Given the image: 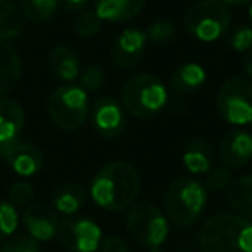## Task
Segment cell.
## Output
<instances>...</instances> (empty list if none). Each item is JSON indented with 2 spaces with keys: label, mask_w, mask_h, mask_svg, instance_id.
I'll list each match as a JSON object with an SVG mask.
<instances>
[{
  "label": "cell",
  "mask_w": 252,
  "mask_h": 252,
  "mask_svg": "<svg viewBox=\"0 0 252 252\" xmlns=\"http://www.w3.org/2000/svg\"><path fill=\"white\" fill-rule=\"evenodd\" d=\"M47 66L57 80L66 81V83L80 76V61L76 54L66 45H57L50 50L47 57Z\"/></svg>",
  "instance_id": "obj_17"
},
{
  "label": "cell",
  "mask_w": 252,
  "mask_h": 252,
  "mask_svg": "<svg viewBox=\"0 0 252 252\" xmlns=\"http://www.w3.org/2000/svg\"><path fill=\"white\" fill-rule=\"evenodd\" d=\"M23 12L11 0H0V42L12 40L23 32Z\"/></svg>",
  "instance_id": "obj_23"
},
{
  "label": "cell",
  "mask_w": 252,
  "mask_h": 252,
  "mask_svg": "<svg viewBox=\"0 0 252 252\" xmlns=\"http://www.w3.org/2000/svg\"><path fill=\"white\" fill-rule=\"evenodd\" d=\"M57 7H59L57 0H21L23 18L36 25L52 19Z\"/></svg>",
  "instance_id": "obj_24"
},
{
  "label": "cell",
  "mask_w": 252,
  "mask_h": 252,
  "mask_svg": "<svg viewBox=\"0 0 252 252\" xmlns=\"http://www.w3.org/2000/svg\"><path fill=\"white\" fill-rule=\"evenodd\" d=\"M140 175L130 162H109L98 169L90 185V195L105 211H123L135 204L140 193Z\"/></svg>",
  "instance_id": "obj_1"
},
{
  "label": "cell",
  "mask_w": 252,
  "mask_h": 252,
  "mask_svg": "<svg viewBox=\"0 0 252 252\" xmlns=\"http://www.w3.org/2000/svg\"><path fill=\"white\" fill-rule=\"evenodd\" d=\"M100 252H130V245L119 235H107L100 242Z\"/></svg>",
  "instance_id": "obj_33"
},
{
  "label": "cell",
  "mask_w": 252,
  "mask_h": 252,
  "mask_svg": "<svg viewBox=\"0 0 252 252\" xmlns=\"http://www.w3.org/2000/svg\"><path fill=\"white\" fill-rule=\"evenodd\" d=\"M207 206V189L195 178H178L164 195V211L171 223L189 226L202 216Z\"/></svg>",
  "instance_id": "obj_4"
},
{
  "label": "cell",
  "mask_w": 252,
  "mask_h": 252,
  "mask_svg": "<svg viewBox=\"0 0 252 252\" xmlns=\"http://www.w3.org/2000/svg\"><path fill=\"white\" fill-rule=\"evenodd\" d=\"M145 35H147V38H151L156 43H166L171 38H175L176 30L175 25L169 21H156L149 26Z\"/></svg>",
  "instance_id": "obj_31"
},
{
  "label": "cell",
  "mask_w": 252,
  "mask_h": 252,
  "mask_svg": "<svg viewBox=\"0 0 252 252\" xmlns=\"http://www.w3.org/2000/svg\"><path fill=\"white\" fill-rule=\"evenodd\" d=\"M202 252H252V221L240 214H216L199 230Z\"/></svg>",
  "instance_id": "obj_2"
},
{
  "label": "cell",
  "mask_w": 252,
  "mask_h": 252,
  "mask_svg": "<svg viewBox=\"0 0 252 252\" xmlns=\"http://www.w3.org/2000/svg\"><path fill=\"white\" fill-rule=\"evenodd\" d=\"M87 202V192L78 183H63L52 192V206L66 216H73Z\"/></svg>",
  "instance_id": "obj_20"
},
{
  "label": "cell",
  "mask_w": 252,
  "mask_h": 252,
  "mask_svg": "<svg viewBox=\"0 0 252 252\" xmlns=\"http://www.w3.org/2000/svg\"><path fill=\"white\" fill-rule=\"evenodd\" d=\"M0 252H40V244L32 235H14L4 242Z\"/></svg>",
  "instance_id": "obj_27"
},
{
  "label": "cell",
  "mask_w": 252,
  "mask_h": 252,
  "mask_svg": "<svg viewBox=\"0 0 252 252\" xmlns=\"http://www.w3.org/2000/svg\"><path fill=\"white\" fill-rule=\"evenodd\" d=\"M244 69H245V74L249 76V81L252 83V47L245 52V57H244Z\"/></svg>",
  "instance_id": "obj_35"
},
{
  "label": "cell",
  "mask_w": 252,
  "mask_h": 252,
  "mask_svg": "<svg viewBox=\"0 0 252 252\" xmlns=\"http://www.w3.org/2000/svg\"><path fill=\"white\" fill-rule=\"evenodd\" d=\"M228 42H230V47L235 52H247L252 47V26L242 25L235 28Z\"/></svg>",
  "instance_id": "obj_32"
},
{
  "label": "cell",
  "mask_w": 252,
  "mask_h": 252,
  "mask_svg": "<svg viewBox=\"0 0 252 252\" xmlns=\"http://www.w3.org/2000/svg\"><path fill=\"white\" fill-rule=\"evenodd\" d=\"M57 2L67 11H81V9L87 7L90 0H57Z\"/></svg>",
  "instance_id": "obj_34"
},
{
  "label": "cell",
  "mask_w": 252,
  "mask_h": 252,
  "mask_svg": "<svg viewBox=\"0 0 252 252\" xmlns=\"http://www.w3.org/2000/svg\"><path fill=\"white\" fill-rule=\"evenodd\" d=\"M23 224L28 235L38 242H49L57 237L59 218L50 207L43 204H30L23 211Z\"/></svg>",
  "instance_id": "obj_13"
},
{
  "label": "cell",
  "mask_w": 252,
  "mask_h": 252,
  "mask_svg": "<svg viewBox=\"0 0 252 252\" xmlns=\"http://www.w3.org/2000/svg\"><path fill=\"white\" fill-rule=\"evenodd\" d=\"M202 183L207 189V192H221V190L228 189V185L231 183V173L224 166H221V168H211L206 173V180Z\"/></svg>",
  "instance_id": "obj_28"
},
{
  "label": "cell",
  "mask_w": 252,
  "mask_h": 252,
  "mask_svg": "<svg viewBox=\"0 0 252 252\" xmlns=\"http://www.w3.org/2000/svg\"><path fill=\"white\" fill-rule=\"evenodd\" d=\"M168 216L151 202L131 204L126 214V230L137 244L149 249L161 247L169 233Z\"/></svg>",
  "instance_id": "obj_7"
},
{
  "label": "cell",
  "mask_w": 252,
  "mask_h": 252,
  "mask_svg": "<svg viewBox=\"0 0 252 252\" xmlns=\"http://www.w3.org/2000/svg\"><path fill=\"white\" fill-rule=\"evenodd\" d=\"M57 237L71 252H95L100 247L102 230L95 221L73 214L59 220Z\"/></svg>",
  "instance_id": "obj_9"
},
{
  "label": "cell",
  "mask_w": 252,
  "mask_h": 252,
  "mask_svg": "<svg viewBox=\"0 0 252 252\" xmlns=\"http://www.w3.org/2000/svg\"><path fill=\"white\" fill-rule=\"evenodd\" d=\"M25 128V111L12 98H0V145L19 140Z\"/></svg>",
  "instance_id": "obj_15"
},
{
  "label": "cell",
  "mask_w": 252,
  "mask_h": 252,
  "mask_svg": "<svg viewBox=\"0 0 252 252\" xmlns=\"http://www.w3.org/2000/svg\"><path fill=\"white\" fill-rule=\"evenodd\" d=\"M168 104V88L154 74H137L126 81L121 90V105L138 119L156 118Z\"/></svg>",
  "instance_id": "obj_3"
},
{
  "label": "cell",
  "mask_w": 252,
  "mask_h": 252,
  "mask_svg": "<svg viewBox=\"0 0 252 252\" xmlns=\"http://www.w3.org/2000/svg\"><path fill=\"white\" fill-rule=\"evenodd\" d=\"M206 71L197 63H185L178 66L171 73L169 78V87L176 94H190L195 92L206 83Z\"/></svg>",
  "instance_id": "obj_19"
},
{
  "label": "cell",
  "mask_w": 252,
  "mask_h": 252,
  "mask_svg": "<svg viewBox=\"0 0 252 252\" xmlns=\"http://www.w3.org/2000/svg\"><path fill=\"white\" fill-rule=\"evenodd\" d=\"M228 202L240 216L252 220V175L231 180L228 185Z\"/></svg>",
  "instance_id": "obj_22"
},
{
  "label": "cell",
  "mask_w": 252,
  "mask_h": 252,
  "mask_svg": "<svg viewBox=\"0 0 252 252\" xmlns=\"http://www.w3.org/2000/svg\"><path fill=\"white\" fill-rule=\"evenodd\" d=\"M19 224V216L14 204L7 200H0V240H7L12 237Z\"/></svg>",
  "instance_id": "obj_26"
},
{
  "label": "cell",
  "mask_w": 252,
  "mask_h": 252,
  "mask_svg": "<svg viewBox=\"0 0 252 252\" xmlns=\"http://www.w3.org/2000/svg\"><path fill=\"white\" fill-rule=\"evenodd\" d=\"M105 81V73L100 66L94 64L88 66L87 69H83V73L80 74V87L85 92H97L104 87Z\"/></svg>",
  "instance_id": "obj_29"
},
{
  "label": "cell",
  "mask_w": 252,
  "mask_h": 252,
  "mask_svg": "<svg viewBox=\"0 0 252 252\" xmlns=\"http://www.w3.org/2000/svg\"><path fill=\"white\" fill-rule=\"evenodd\" d=\"M249 16H251V21H252V5H251V9H249Z\"/></svg>",
  "instance_id": "obj_38"
},
{
  "label": "cell",
  "mask_w": 252,
  "mask_h": 252,
  "mask_svg": "<svg viewBox=\"0 0 252 252\" xmlns=\"http://www.w3.org/2000/svg\"><path fill=\"white\" fill-rule=\"evenodd\" d=\"M149 252H164V251H162V249H159V247H156V249H151Z\"/></svg>",
  "instance_id": "obj_37"
},
{
  "label": "cell",
  "mask_w": 252,
  "mask_h": 252,
  "mask_svg": "<svg viewBox=\"0 0 252 252\" xmlns=\"http://www.w3.org/2000/svg\"><path fill=\"white\" fill-rule=\"evenodd\" d=\"M47 111L54 125L61 130H80L88 119V92L80 85L66 83L57 87L47 100Z\"/></svg>",
  "instance_id": "obj_5"
},
{
  "label": "cell",
  "mask_w": 252,
  "mask_h": 252,
  "mask_svg": "<svg viewBox=\"0 0 252 252\" xmlns=\"http://www.w3.org/2000/svg\"><path fill=\"white\" fill-rule=\"evenodd\" d=\"M123 105L114 97H102L94 104L90 111V121L94 130L104 138H116L121 135L126 125Z\"/></svg>",
  "instance_id": "obj_10"
},
{
  "label": "cell",
  "mask_w": 252,
  "mask_h": 252,
  "mask_svg": "<svg viewBox=\"0 0 252 252\" xmlns=\"http://www.w3.org/2000/svg\"><path fill=\"white\" fill-rule=\"evenodd\" d=\"M251 128H252V123H251Z\"/></svg>",
  "instance_id": "obj_39"
},
{
  "label": "cell",
  "mask_w": 252,
  "mask_h": 252,
  "mask_svg": "<svg viewBox=\"0 0 252 252\" xmlns=\"http://www.w3.org/2000/svg\"><path fill=\"white\" fill-rule=\"evenodd\" d=\"M216 107L226 123L245 126L252 123V83L245 78H230L221 85Z\"/></svg>",
  "instance_id": "obj_8"
},
{
  "label": "cell",
  "mask_w": 252,
  "mask_h": 252,
  "mask_svg": "<svg viewBox=\"0 0 252 252\" xmlns=\"http://www.w3.org/2000/svg\"><path fill=\"white\" fill-rule=\"evenodd\" d=\"M21 78V57L18 50L0 42V97L12 92Z\"/></svg>",
  "instance_id": "obj_18"
},
{
  "label": "cell",
  "mask_w": 252,
  "mask_h": 252,
  "mask_svg": "<svg viewBox=\"0 0 252 252\" xmlns=\"http://www.w3.org/2000/svg\"><path fill=\"white\" fill-rule=\"evenodd\" d=\"M147 0H94L95 14L102 21L125 23L133 19L144 9Z\"/></svg>",
  "instance_id": "obj_16"
},
{
  "label": "cell",
  "mask_w": 252,
  "mask_h": 252,
  "mask_svg": "<svg viewBox=\"0 0 252 252\" xmlns=\"http://www.w3.org/2000/svg\"><path fill=\"white\" fill-rule=\"evenodd\" d=\"M35 197V189L28 182H18L9 189V200L14 206H30Z\"/></svg>",
  "instance_id": "obj_30"
},
{
  "label": "cell",
  "mask_w": 252,
  "mask_h": 252,
  "mask_svg": "<svg viewBox=\"0 0 252 252\" xmlns=\"http://www.w3.org/2000/svg\"><path fill=\"white\" fill-rule=\"evenodd\" d=\"M231 12L221 0H199L185 12L183 25L200 42H214L228 30Z\"/></svg>",
  "instance_id": "obj_6"
},
{
  "label": "cell",
  "mask_w": 252,
  "mask_h": 252,
  "mask_svg": "<svg viewBox=\"0 0 252 252\" xmlns=\"http://www.w3.org/2000/svg\"><path fill=\"white\" fill-rule=\"evenodd\" d=\"M223 162L231 169L245 166L252 159V133L233 128L223 137L220 145Z\"/></svg>",
  "instance_id": "obj_14"
},
{
  "label": "cell",
  "mask_w": 252,
  "mask_h": 252,
  "mask_svg": "<svg viewBox=\"0 0 252 252\" xmlns=\"http://www.w3.org/2000/svg\"><path fill=\"white\" fill-rule=\"evenodd\" d=\"M0 158L19 176H33L43 168L42 152L28 142L14 140L11 144L0 145Z\"/></svg>",
  "instance_id": "obj_11"
},
{
  "label": "cell",
  "mask_w": 252,
  "mask_h": 252,
  "mask_svg": "<svg viewBox=\"0 0 252 252\" xmlns=\"http://www.w3.org/2000/svg\"><path fill=\"white\" fill-rule=\"evenodd\" d=\"M183 164L193 175H206L214 164L213 151L204 138H193L183 151Z\"/></svg>",
  "instance_id": "obj_21"
},
{
  "label": "cell",
  "mask_w": 252,
  "mask_h": 252,
  "mask_svg": "<svg viewBox=\"0 0 252 252\" xmlns=\"http://www.w3.org/2000/svg\"><path fill=\"white\" fill-rule=\"evenodd\" d=\"M102 19L95 14V11H85L74 19L73 30L81 38H92L102 30Z\"/></svg>",
  "instance_id": "obj_25"
},
{
  "label": "cell",
  "mask_w": 252,
  "mask_h": 252,
  "mask_svg": "<svg viewBox=\"0 0 252 252\" xmlns=\"http://www.w3.org/2000/svg\"><path fill=\"white\" fill-rule=\"evenodd\" d=\"M224 4H231V5H245V4H251L252 0H221Z\"/></svg>",
  "instance_id": "obj_36"
},
{
  "label": "cell",
  "mask_w": 252,
  "mask_h": 252,
  "mask_svg": "<svg viewBox=\"0 0 252 252\" xmlns=\"http://www.w3.org/2000/svg\"><path fill=\"white\" fill-rule=\"evenodd\" d=\"M147 45V35L138 28H126L111 47V61L121 69L133 67L142 59Z\"/></svg>",
  "instance_id": "obj_12"
}]
</instances>
